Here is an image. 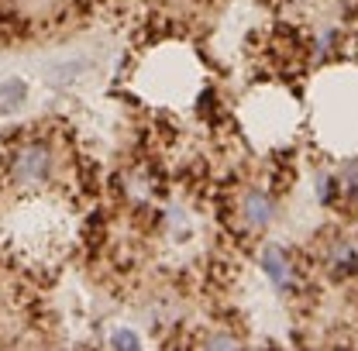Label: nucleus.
I'll return each mask as SVG.
<instances>
[{
    "instance_id": "1",
    "label": "nucleus",
    "mask_w": 358,
    "mask_h": 351,
    "mask_svg": "<svg viewBox=\"0 0 358 351\" xmlns=\"http://www.w3.org/2000/svg\"><path fill=\"white\" fill-rule=\"evenodd\" d=\"M55 173H59V155L45 138H24L7 155V182L17 193H42L45 186H52Z\"/></svg>"
},
{
    "instance_id": "2",
    "label": "nucleus",
    "mask_w": 358,
    "mask_h": 351,
    "mask_svg": "<svg viewBox=\"0 0 358 351\" xmlns=\"http://www.w3.org/2000/svg\"><path fill=\"white\" fill-rule=\"evenodd\" d=\"M272 217H275V203H272V196H268L266 189L252 186V189H245L238 196V220H241V227L248 234L266 231L268 224H272Z\"/></svg>"
},
{
    "instance_id": "3",
    "label": "nucleus",
    "mask_w": 358,
    "mask_h": 351,
    "mask_svg": "<svg viewBox=\"0 0 358 351\" xmlns=\"http://www.w3.org/2000/svg\"><path fill=\"white\" fill-rule=\"evenodd\" d=\"M259 265H262V272L268 275V282L275 286V293H293V289L300 286L296 265H293V259L286 255V248H279V245H266V248H262V255H259Z\"/></svg>"
},
{
    "instance_id": "4",
    "label": "nucleus",
    "mask_w": 358,
    "mask_h": 351,
    "mask_svg": "<svg viewBox=\"0 0 358 351\" xmlns=\"http://www.w3.org/2000/svg\"><path fill=\"white\" fill-rule=\"evenodd\" d=\"M324 262H327V268H331L338 279H348V275L358 272V252L348 245V241H327Z\"/></svg>"
},
{
    "instance_id": "5",
    "label": "nucleus",
    "mask_w": 358,
    "mask_h": 351,
    "mask_svg": "<svg viewBox=\"0 0 358 351\" xmlns=\"http://www.w3.org/2000/svg\"><path fill=\"white\" fill-rule=\"evenodd\" d=\"M28 103V83L10 76L0 83V114H17L21 107Z\"/></svg>"
},
{
    "instance_id": "6",
    "label": "nucleus",
    "mask_w": 358,
    "mask_h": 351,
    "mask_svg": "<svg viewBox=\"0 0 358 351\" xmlns=\"http://www.w3.org/2000/svg\"><path fill=\"white\" fill-rule=\"evenodd\" d=\"M21 14H28V17H45V14H55V10H62L69 0H10Z\"/></svg>"
},
{
    "instance_id": "7",
    "label": "nucleus",
    "mask_w": 358,
    "mask_h": 351,
    "mask_svg": "<svg viewBox=\"0 0 358 351\" xmlns=\"http://www.w3.org/2000/svg\"><path fill=\"white\" fill-rule=\"evenodd\" d=\"M87 69V62L83 59H73V62H62V66H55L52 69V83L55 87H69V83H76L80 80V73Z\"/></svg>"
},
{
    "instance_id": "8",
    "label": "nucleus",
    "mask_w": 358,
    "mask_h": 351,
    "mask_svg": "<svg viewBox=\"0 0 358 351\" xmlns=\"http://www.w3.org/2000/svg\"><path fill=\"white\" fill-rule=\"evenodd\" d=\"M114 351H138L141 348V338H138V331L131 327H117V331H110V341H107Z\"/></svg>"
},
{
    "instance_id": "9",
    "label": "nucleus",
    "mask_w": 358,
    "mask_h": 351,
    "mask_svg": "<svg viewBox=\"0 0 358 351\" xmlns=\"http://www.w3.org/2000/svg\"><path fill=\"white\" fill-rule=\"evenodd\" d=\"M196 345H200V348H241V341H238L234 334H227L224 327H214V331L203 334Z\"/></svg>"
},
{
    "instance_id": "10",
    "label": "nucleus",
    "mask_w": 358,
    "mask_h": 351,
    "mask_svg": "<svg viewBox=\"0 0 358 351\" xmlns=\"http://www.w3.org/2000/svg\"><path fill=\"white\" fill-rule=\"evenodd\" d=\"M334 186L345 193V196H352V200H358V162H352V166H345L341 169V176L334 179Z\"/></svg>"
}]
</instances>
